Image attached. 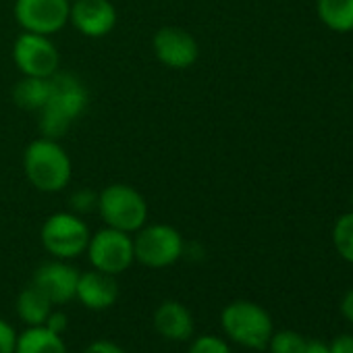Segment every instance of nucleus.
I'll list each match as a JSON object with an SVG mask.
<instances>
[{
	"mask_svg": "<svg viewBox=\"0 0 353 353\" xmlns=\"http://www.w3.org/2000/svg\"><path fill=\"white\" fill-rule=\"evenodd\" d=\"M85 108H88V90L83 81L71 73L57 71L52 75L50 100L40 110L42 137L59 139L85 112Z\"/></svg>",
	"mask_w": 353,
	"mask_h": 353,
	"instance_id": "1",
	"label": "nucleus"
},
{
	"mask_svg": "<svg viewBox=\"0 0 353 353\" xmlns=\"http://www.w3.org/2000/svg\"><path fill=\"white\" fill-rule=\"evenodd\" d=\"M23 170L28 181L44 194L63 192L71 181V158L59 139H34L23 152Z\"/></svg>",
	"mask_w": 353,
	"mask_h": 353,
	"instance_id": "2",
	"label": "nucleus"
},
{
	"mask_svg": "<svg viewBox=\"0 0 353 353\" xmlns=\"http://www.w3.org/2000/svg\"><path fill=\"white\" fill-rule=\"evenodd\" d=\"M221 324L227 336L245 349H266L274 326L270 314L254 301H233L221 314Z\"/></svg>",
	"mask_w": 353,
	"mask_h": 353,
	"instance_id": "3",
	"label": "nucleus"
},
{
	"mask_svg": "<svg viewBox=\"0 0 353 353\" xmlns=\"http://www.w3.org/2000/svg\"><path fill=\"white\" fill-rule=\"evenodd\" d=\"M98 212L106 227L125 231L129 235L137 233L148 221V204L143 196L125 183L106 185L98 194Z\"/></svg>",
	"mask_w": 353,
	"mask_h": 353,
	"instance_id": "4",
	"label": "nucleus"
},
{
	"mask_svg": "<svg viewBox=\"0 0 353 353\" xmlns=\"http://www.w3.org/2000/svg\"><path fill=\"white\" fill-rule=\"evenodd\" d=\"M42 245L57 260H71L81 256L90 243V227L75 212H57L42 225Z\"/></svg>",
	"mask_w": 353,
	"mask_h": 353,
	"instance_id": "5",
	"label": "nucleus"
},
{
	"mask_svg": "<svg viewBox=\"0 0 353 353\" xmlns=\"http://www.w3.org/2000/svg\"><path fill=\"white\" fill-rule=\"evenodd\" d=\"M185 243L181 233L170 225H143L133 239L135 260L148 268L172 266L183 256Z\"/></svg>",
	"mask_w": 353,
	"mask_h": 353,
	"instance_id": "6",
	"label": "nucleus"
},
{
	"mask_svg": "<svg viewBox=\"0 0 353 353\" xmlns=\"http://www.w3.org/2000/svg\"><path fill=\"white\" fill-rule=\"evenodd\" d=\"M88 258L96 270L119 276L135 262L133 237L125 231L104 227L90 237Z\"/></svg>",
	"mask_w": 353,
	"mask_h": 353,
	"instance_id": "7",
	"label": "nucleus"
},
{
	"mask_svg": "<svg viewBox=\"0 0 353 353\" xmlns=\"http://www.w3.org/2000/svg\"><path fill=\"white\" fill-rule=\"evenodd\" d=\"M69 0H15L13 15L23 32L52 36L69 23Z\"/></svg>",
	"mask_w": 353,
	"mask_h": 353,
	"instance_id": "8",
	"label": "nucleus"
},
{
	"mask_svg": "<svg viewBox=\"0 0 353 353\" xmlns=\"http://www.w3.org/2000/svg\"><path fill=\"white\" fill-rule=\"evenodd\" d=\"M13 61L28 77H52L59 71L61 57L48 36L23 32L13 44Z\"/></svg>",
	"mask_w": 353,
	"mask_h": 353,
	"instance_id": "9",
	"label": "nucleus"
},
{
	"mask_svg": "<svg viewBox=\"0 0 353 353\" xmlns=\"http://www.w3.org/2000/svg\"><path fill=\"white\" fill-rule=\"evenodd\" d=\"M152 50L156 59L168 69H190L200 59L198 40L183 28H160L152 38Z\"/></svg>",
	"mask_w": 353,
	"mask_h": 353,
	"instance_id": "10",
	"label": "nucleus"
},
{
	"mask_svg": "<svg viewBox=\"0 0 353 353\" xmlns=\"http://www.w3.org/2000/svg\"><path fill=\"white\" fill-rule=\"evenodd\" d=\"M69 21L81 36L98 40L117 28L119 15L110 0H75L71 3Z\"/></svg>",
	"mask_w": 353,
	"mask_h": 353,
	"instance_id": "11",
	"label": "nucleus"
},
{
	"mask_svg": "<svg viewBox=\"0 0 353 353\" xmlns=\"http://www.w3.org/2000/svg\"><path fill=\"white\" fill-rule=\"evenodd\" d=\"M77 281L79 272L71 264L63 260H52L42 264L34 272L32 285H36L52 301V305H65L71 299H75Z\"/></svg>",
	"mask_w": 353,
	"mask_h": 353,
	"instance_id": "12",
	"label": "nucleus"
},
{
	"mask_svg": "<svg viewBox=\"0 0 353 353\" xmlns=\"http://www.w3.org/2000/svg\"><path fill=\"white\" fill-rule=\"evenodd\" d=\"M75 299H79L81 305L94 312L108 310L119 299V283L114 274L102 272V270H88L79 272Z\"/></svg>",
	"mask_w": 353,
	"mask_h": 353,
	"instance_id": "13",
	"label": "nucleus"
},
{
	"mask_svg": "<svg viewBox=\"0 0 353 353\" xmlns=\"http://www.w3.org/2000/svg\"><path fill=\"white\" fill-rule=\"evenodd\" d=\"M154 328L162 339L188 341L194 334V316L179 301H162L154 312Z\"/></svg>",
	"mask_w": 353,
	"mask_h": 353,
	"instance_id": "14",
	"label": "nucleus"
},
{
	"mask_svg": "<svg viewBox=\"0 0 353 353\" xmlns=\"http://www.w3.org/2000/svg\"><path fill=\"white\" fill-rule=\"evenodd\" d=\"M52 94V77H28L23 75L21 81L13 88V102L32 112H40Z\"/></svg>",
	"mask_w": 353,
	"mask_h": 353,
	"instance_id": "15",
	"label": "nucleus"
},
{
	"mask_svg": "<svg viewBox=\"0 0 353 353\" xmlns=\"http://www.w3.org/2000/svg\"><path fill=\"white\" fill-rule=\"evenodd\" d=\"M15 353H67V345L46 326H30L17 336Z\"/></svg>",
	"mask_w": 353,
	"mask_h": 353,
	"instance_id": "16",
	"label": "nucleus"
},
{
	"mask_svg": "<svg viewBox=\"0 0 353 353\" xmlns=\"http://www.w3.org/2000/svg\"><path fill=\"white\" fill-rule=\"evenodd\" d=\"M52 307V301L32 283L17 297V314L28 326H42Z\"/></svg>",
	"mask_w": 353,
	"mask_h": 353,
	"instance_id": "17",
	"label": "nucleus"
},
{
	"mask_svg": "<svg viewBox=\"0 0 353 353\" xmlns=\"http://www.w3.org/2000/svg\"><path fill=\"white\" fill-rule=\"evenodd\" d=\"M318 19L332 32H353V0H318Z\"/></svg>",
	"mask_w": 353,
	"mask_h": 353,
	"instance_id": "18",
	"label": "nucleus"
},
{
	"mask_svg": "<svg viewBox=\"0 0 353 353\" xmlns=\"http://www.w3.org/2000/svg\"><path fill=\"white\" fill-rule=\"evenodd\" d=\"M332 243L336 254L345 262L353 264V210L336 219L332 229Z\"/></svg>",
	"mask_w": 353,
	"mask_h": 353,
	"instance_id": "19",
	"label": "nucleus"
},
{
	"mask_svg": "<svg viewBox=\"0 0 353 353\" xmlns=\"http://www.w3.org/2000/svg\"><path fill=\"white\" fill-rule=\"evenodd\" d=\"M305 341L307 339H303L295 330H279V332H272L266 347L270 349V353H299Z\"/></svg>",
	"mask_w": 353,
	"mask_h": 353,
	"instance_id": "20",
	"label": "nucleus"
},
{
	"mask_svg": "<svg viewBox=\"0 0 353 353\" xmlns=\"http://www.w3.org/2000/svg\"><path fill=\"white\" fill-rule=\"evenodd\" d=\"M188 353H233L229 343H225L221 336L214 334H202L198 336L192 345Z\"/></svg>",
	"mask_w": 353,
	"mask_h": 353,
	"instance_id": "21",
	"label": "nucleus"
},
{
	"mask_svg": "<svg viewBox=\"0 0 353 353\" xmlns=\"http://www.w3.org/2000/svg\"><path fill=\"white\" fill-rule=\"evenodd\" d=\"M71 208L75 214H83V212H90L94 208H98V196L94 192H85V190H79L71 196Z\"/></svg>",
	"mask_w": 353,
	"mask_h": 353,
	"instance_id": "22",
	"label": "nucleus"
},
{
	"mask_svg": "<svg viewBox=\"0 0 353 353\" xmlns=\"http://www.w3.org/2000/svg\"><path fill=\"white\" fill-rule=\"evenodd\" d=\"M17 336V330L9 322L0 320V353H15Z\"/></svg>",
	"mask_w": 353,
	"mask_h": 353,
	"instance_id": "23",
	"label": "nucleus"
},
{
	"mask_svg": "<svg viewBox=\"0 0 353 353\" xmlns=\"http://www.w3.org/2000/svg\"><path fill=\"white\" fill-rule=\"evenodd\" d=\"M42 326H46L48 330H52V332H57V334H61L63 336V332L67 330V326H69V316L65 314V312H50V316L46 318V322L42 324Z\"/></svg>",
	"mask_w": 353,
	"mask_h": 353,
	"instance_id": "24",
	"label": "nucleus"
},
{
	"mask_svg": "<svg viewBox=\"0 0 353 353\" xmlns=\"http://www.w3.org/2000/svg\"><path fill=\"white\" fill-rule=\"evenodd\" d=\"M328 351L330 353H353V334H349V332L336 334L328 343Z\"/></svg>",
	"mask_w": 353,
	"mask_h": 353,
	"instance_id": "25",
	"label": "nucleus"
},
{
	"mask_svg": "<svg viewBox=\"0 0 353 353\" xmlns=\"http://www.w3.org/2000/svg\"><path fill=\"white\" fill-rule=\"evenodd\" d=\"M83 353H125V351H123L117 343L102 339V341H94V343H90V345L83 349Z\"/></svg>",
	"mask_w": 353,
	"mask_h": 353,
	"instance_id": "26",
	"label": "nucleus"
},
{
	"mask_svg": "<svg viewBox=\"0 0 353 353\" xmlns=\"http://www.w3.org/2000/svg\"><path fill=\"white\" fill-rule=\"evenodd\" d=\"M339 307H341V316H343L349 324H353V289H349V291L343 295Z\"/></svg>",
	"mask_w": 353,
	"mask_h": 353,
	"instance_id": "27",
	"label": "nucleus"
},
{
	"mask_svg": "<svg viewBox=\"0 0 353 353\" xmlns=\"http://www.w3.org/2000/svg\"><path fill=\"white\" fill-rule=\"evenodd\" d=\"M299 353H330V351H328V343L312 339V341H305V345Z\"/></svg>",
	"mask_w": 353,
	"mask_h": 353,
	"instance_id": "28",
	"label": "nucleus"
},
{
	"mask_svg": "<svg viewBox=\"0 0 353 353\" xmlns=\"http://www.w3.org/2000/svg\"><path fill=\"white\" fill-rule=\"evenodd\" d=\"M351 208H353V192H351Z\"/></svg>",
	"mask_w": 353,
	"mask_h": 353,
	"instance_id": "29",
	"label": "nucleus"
},
{
	"mask_svg": "<svg viewBox=\"0 0 353 353\" xmlns=\"http://www.w3.org/2000/svg\"><path fill=\"white\" fill-rule=\"evenodd\" d=\"M351 94H353V81H351Z\"/></svg>",
	"mask_w": 353,
	"mask_h": 353,
	"instance_id": "30",
	"label": "nucleus"
},
{
	"mask_svg": "<svg viewBox=\"0 0 353 353\" xmlns=\"http://www.w3.org/2000/svg\"><path fill=\"white\" fill-rule=\"evenodd\" d=\"M69 3H75V0H69Z\"/></svg>",
	"mask_w": 353,
	"mask_h": 353,
	"instance_id": "31",
	"label": "nucleus"
}]
</instances>
